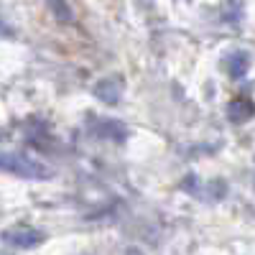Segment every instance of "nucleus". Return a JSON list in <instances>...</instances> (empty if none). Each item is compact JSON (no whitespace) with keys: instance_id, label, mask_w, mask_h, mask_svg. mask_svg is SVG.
Wrapping results in <instances>:
<instances>
[{"instance_id":"f257e3e1","label":"nucleus","mask_w":255,"mask_h":255,"mask_svg":"<svg viewBox=\"0 0 255 255\" xmlns=\"http://www.w3.org/2000/svg\"><path fill=\"white\" fill-rule=\"evenodd\" d=\"M0 171L20 176V179H33V181H46L54 176V171L46 163L28 158L23 153H0Z\"/></svg>"},{"instance_id":"f03ea898","label":"nucleus","mask_w":255,"mask_h":255,"mask_svg":"<svg viewBox=\"0 0 255 255\" xmlns=\"http://www.w3.org/2000/svg\"><path fill=\"white\" fill-rule=\"evenodd\" d=\"M3 240L13 248L28 250V248H36V245L44 243V232L36 230V227H28V225H18V227H10V230L3 232Z\"/></svg>"},{"instance_id":"7ed1b4c3","label":"nucleus","mask_w":255,"mask_h":255,"mask_svg":"<svg viewBox=\"0 0 255 255\" xmlns=\"http://www.w3.org/2000/svg\"><path fill=\"white\" fill-rule=\"evenodd\" d=\"M95 97L105 105H115L120 102L123 97V79L120 77H102L100 82H95V87H92Z\"/></svg>"},{"instance_id":"20e7f679","label":"nucleus","mask_w":255,"mask_h":255,"mask_svg":"<svg viewBox=\"0 0 255 255\" xmlns=\"http://www.w3.org/2000/svg\"><path fill=\"white\" fill-rule=\"evenodd\" d=\"M46 5H49V13L54 15L56 23H61V26L74 23V10L69 5V0H46Z\"/></svg>"},{"instance_id":"39448f33","label":"nucleus","mask_w":255,"mask_h":255,"mask_svg":"<svg viewBox=\"0 0 255 255\" xmlns=\"http://www.w3.org/2000/svg\"><path fill=\"white\" fill-rule=\"evenodd\" d=\"M225 64H227V74H230L232 79H240V77L248 72L250 56H248L245 51H235V54H230V56L225 59Z\"/></svg>"},{"instance_id":"423d86ee","label":"nucleus","mask_w":255,"mask_h":255,"mask_svg":"<svg viewBox=\"0 0 255 255\" xmlns=\"http://www.w3.org/2000/svg\"><path fill=\"white\" fill-rule=\"evenodd\" d=\"M250 115H253L250 102H245V100H235V102H230V120H232V123H245Z\"/></svg>"},{"instance_id":"0eeeda50","label":"nucleus","mask_w":255,"mask_h":255,"mask_svg":"<svg viewBox=\"0 0 255 255\" xmlns=\"http://www.w3.org/2000/svg\"><path fill=\"white\" fill-rule=\"evenodd\" d=\"M138 5L148 10V8H151V5H153V0H138Z\"/></svg>"},{"instance_id":"6e6552de","label":"nucleus","mask_w":255,"mask_h":255,"mask_svg":"<svg viewBox=\"0 0 255 255\" xmlns=\"http://www.w3.org/2000/svg\"><path fill=\"white\" fill-rule=\"evenodd\" d=\"M125 255H145V253H143V250H138V248H130Z\"/></svg>"},{"instance_id":"1a4fd4ad","label":"nucleus","mask_w":255,"mask_h":255,"mask_svg":"<svg viewBox=\"0 0 255 255\" xmlns=\"http://www.w3.org/2000/svg\"><path fill=\"white\" fill-rule=\"evenodd\" d=\"M0 255H13V253H8V250H0Z\"/></svg>"}]
</instances>
